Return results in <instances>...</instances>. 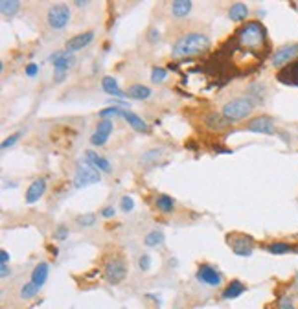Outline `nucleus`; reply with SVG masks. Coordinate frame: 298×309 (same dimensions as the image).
I'll use <instances>...</instances> for the list:
<instances>
[{"label": "nucleus", "instance_id": "393cba45", "mask_svg": "<svg viewBox=\"0 0 298 309\" xmlns=\"http://www.w3.org/2000/svg\"><path fill=\"white\" fill-rule=\"evenodd\" d=\"M295 251H297V249H295L291 243H287V241H272V243L267 245V252H271L274 256L289 254V252H295Z\"/></svg>", "mask_w": 298, "mask_h": 309}, {"label": "nucleus", "instance_id": "6e6552de", "mask_svg": "<svg viewBox=\"0 0 298 309\" xmlns=\"http://www.w3.org/2000/svg\"><path fill=\"white\" fill-rule=\"evenodd\" d=\"M228 247L232 249V252L240 258H248L252 256L254 252V239L243 234H232L228 236Z\"/></svg>", "mask_w": 298, "mask_h": 309}, {"label": "nucleus", "instance_id": "1a4fd4ad", "mask_svg": "<svg viewBox=\"0 0 298 309\" xmlns=\"http://www.w3.org/2000/svg\"><path fill=\"white\" fill-rule=\"evenodd\" d=\"M245 129L248 133H258V135H274L276 133V125L274 120L269 116H254L247 122Z\"/></svg>", "mask_w": 298, "mask_h": 309}, {"label": "nucleus", "instance_id": "0eeeda50", "mask_svg": "<svg viewBox=\"0 0 298 309\" xmlns=\"http://www.w3.org/2000/svg\"><path fill=\"white\" fill-rule=\"evenodd\" d=\"M298 57V43H287V45L280 46L278 50L272 52L271 55V64L276 68H284L285 64L293 63Z\"/></svg>", "mask_w": 298, "mask_h": 309}, {"label": "nucleus", "instance_id": "72a5a7b5", "mask_svg": "<svg viewBox=\"0 0 298 309\" xmlns=\"http://www.w3.org/2000/svg\"><path fill=\"white\" fill-rule=\"evenodd\" d=\"M22 136V131H17V133H13L11 136H7L6 140L0 144V148L2 149H7V148H11V146H15L17 142H19V138Z\"/></svg>", "mask_w": 298, "mask_h": 309}, {"label": "nucleus", "instance_id": "5701e85b", "mask_svg": "<svg viewBox=\"0 0 298 309\" xmlns=\"http://www.w3.org/2000/svg\"><path fill=\"white\" fill-rule=\"evenodd\" d=\"M245 293V283L240 282V280H232V282L228 283L227 287L223 289V298L225 300H232V298H238V296H241Z\"/></svg>", "mask_w": 298, "mask_h": 309}, {"label": "nucleus", "instance_id": "e433bc0d", "mask_svg": "<svg viewBox=\"0 0 298 309\" xmlns=\"http://www.w3.org/2000/svg\"><path fill=\"white\" fill-rule=\"evenodd\" d=\"M138 267L142 270H149L151 269V256H148V254H142L140 256V259H138Z\"/></svg>", "mask_w": 298, "mask_h": 309}, {"label": "nucleus", "instance_id": "b1692460", "mask_svg": "<svg viewBox=\"0 0 298 309\" xmlns=\"http://www.w3.org/2000/svg\"><path fill=\"white\" fill-rule=\"evenodd\" d=\"M192 7H194V4L190 0H173L171 2V13L177 19H184L186 15H190Z\"/></svg>", "mask_w": 298, "mask_h": 309}, {"label": "nucleus", "instance_id": "f03ea898", "mask_svg": "<svg viewBox=\"0 0 298 309\" xmlns=\"http://www.w3.org/2000/svg\"><path fill=\"white\" fill-rule=\"evenodd\" d=\"M210 46H212V41H210V37H208L206 33L186 32L175 41L173 50H171V57L182 59V57H192V55H199V53H204V52L210 50Z\"/></svg>", "mask_w": 298, "mask_h": 309}, {"label": "nucleus", "instance_id": "bb28decb", "mask_svg": "<svg viewBox=\"0 0 298 309\" xmlns=\"http://www.w3.org/2000/svg\"><path fill=\"white\" fill-rule=\"evenodd\" d=\"M19 7L20 2H17V0H2L0 2V11L4 17H13L15 13L19 11Z\"/></svg>", "mask_w": 298, "mask_h": 309}, {"label": "nucleus", "instance_id": "6ab92c4d", "mask_svg": "<svg viewBox=\"0 0 298 309\" xmlns=\"http://www.w3.org/2000/svg\"><path fill=\"white\" fill-rule=\"evenodd\" d=\"M48 274H50V267H48V263H46V261H39V263L33 267L32 282L35 283V285L43 287V285L46 283V280H48Z\"/></svg>", "mask_w": 298, "mask_h": 309}, {"label": "nucleus", "instance_id": "9d476101", "mask_svg": "<svg viewBox=\"0 0 298 309\" xmlns=\"http://www.w3.org/2000/svg\"><path fill=\"white\" fill-rule=\"evenodd\" d=\"M195 278H197V282L210 285V287H219L221 283H223V274L215 267H212V265L208 263L199 265V269L195 272Z\"/></svg>", "mask_w": 298, "mask_h": 309}, {"label": "nucleus", "instance_id": "f3484780", "mask_svg": "<svg viewBox=\"0 0 298 309\" xmlns=\"http://www.w3.org/2000/svg\"><path fill=\"white\" fill-rule=\"evenodd\" d=\"M85 160L89 162L92 167H96L98 171H103V173H110L112 171V167H110V162L103 156H99L98 153L94 151H85Z\"/></svg>", "mask_w": 298, "mask_h": 309}, {"label": "nucleus", "instance_id": "4c0bfd02", "mask_svg": "<svg viewBox=\"0 0 298 309\" xmlns=\"http://www.w3.org/2000/svg\"><path fill=\"white\" fill-rule=\"evenodd\" d=\"M53 238L57 239V241H63V239L68 238V228L66 226H57V230L53 234Z\"/></svg>", "mask_w": 298, "mask_h": 309}, {"label": "nucleus", "instance_id": "f8f14e48", "mask_svg": "<svg viewBox=\"0 0 298 309\" xmlns=\"http://www.w3.org/2000/svg\"><path fill=\"white\" fill-rule=\"evenodd\" d=\"M202 123H204V127L208 129V131H215V133H221V131H227L230 125H232V122H228L227 118L223 116V112H217V110H210V112H206L204 114V118H202Z\"/></svg>", "mask_w": 298, "mask_h": 309}, {"label": "nucleus", "instance_id": "37998d69", "mask_svg": "<svg viewBox=\"0 0 298 309\" xmlns=\"http://www.w3.org/2000/svg\"><path fill=\"white\" fill-rule=\"evenodd\" d=\"M7 274H9V267H7V265H0V276L6 278Z\"/></svg>", "mask_w": 298, "mask_h": 309}, {"label": "nucleus", "instance_id": "a878e982", "mask_svg": "<svg viewBox=\"0 0 298 309\" xmlns=\"http://www.w3.org/2000/svg\"><path fill=\"white\" fill-rule=\"evenodd\" d=\"M155 205L162 213H173V210H175V199L169 197V195H164V193L162 195H156Z\"/></svg>", "mask_w": 298, "mask_h": 309}, {"label": "nucleus", "instance_id": "39448f33", "mask_svg": "<svg viewBox=\"0 0 298 309\" xmlns=\"http://www.w3.org/2000/svg\"><path fill=\"white\" fill-rule=\"evenodd\" d=\"M103 274H105V278H107V282L112 283V285L122 283L123 280H125V276H127V265L123 261V258H120V256L110 258L109 261L105 263Z\"/></svg>", "mask_w": 298, "mask_h": 309}, {"label": "nucleus", "instance_id": "f257e3e1", "mask_svg": "<svg viewBox=\"0 0 298 309\" xmlns=\"http://www.w3.org/2000/svg\"><path fill=\"white\" fill-rule=\"evenodd\" d=\"M236 41L241 50H247L250 53H265L269 48V39H267V32L261 22H247L245 26H241L240 32L236 33Z\"/></svg>", "mask_w": 298, "mask_h": 309}, {"label": "nucleus", "instance_id": "7c9ffc66", "mask_svg": "<svg viewBox=\"0 0 298 309\" xmlns=\"http://www.w3.org/2000/svg\"><path fill=\"white\" fill-rule=\"evenodd\" d=\"M166 77H168V70L162 68V66H155L151 70V81L153 83H162V81H166Z\"/></svg>", "mask_w": 298, "mask_h": 309}, {"label": "nucleus", "instance_id": "9b49d317", "mask_svg": "<svg viewBox=\"0 0 298 309\" xmlns=\"http://www.w3.org/2000/svg\"><path fill=\"white\" fill-rule=\"evenodd\" d=\"M50 61H52L55 76H57V83H61L65 74L68 72V68L72 66V55L66 50H59L50 57Z\"/></svg>", "mask_w": 298, "mask_h": 309}, {"label": "nucleus", "instance_id": "79ce46f5", "mask_svg": "<svg viewBox=\"0 0 298 309\" xmlns=\"http://www.w3.org/2000/svg\"><path fill=\"white\" fill-rule=\"evenodd\" d=\"M149 41H151V43H155V41H158V32H156L155 28H153V30L149 32Z\"/></svg>", "mask_w": 298, "mask_h": 309}, {"label": "nucleus", "instance_id": "f704fd0d", "mask_svg": "<svg viewBox=\"0 0 298 309\" xmlns=\"http://www.w3.org/2000/svg\"><path fill=\"white\" fill-rule=\"evenodd\" d=\"M276 306H278V309H297L295 308V302H293L291 296H282Z\"/></svg>", "mask_w": 298, "mask_h": 309}, {"label": "nucleus", "instance_id": "7ed1b4c3", "mask_svg": "<svg viewBox=\"0 0 298 309\" xmlns=\"http://www.w3.org/2000/svg\"><path fill=\"white\" fill-rule=\"evenodd\" d=\"M254 107H256V102H254L250 96H240V98H234L230 102H227L223 105V116L227 118L228 122H241L245 120L248 116L252 114Z\"/></svg>", "mask_w": 298, "mask_h": 309}, {"label": "nucleus", "instance_id": "cd10ccee", "mask_svg": "<svg viewBox=\"0 0 298 309\" xmlns=\"http://www.w3.org/2000/svg\"><path fill=\"white\" fill-rule=\"evenodd\" d=\"M39 291H41L39 285H35V283H33L32 280H30V282L24 283V285L20 287V293H19V295H20V298H22V300H30V298H33V296L39 295Z\"/></svg>", "mask_w": 298, "mask_h": 309}, {"label": "nucleus", "instance_id": "a19ab883", "mask_svg": "<svg viewBox=\"0 0 298 309\" xmlns=\"http://www.w3.org/2000/svg\"><path fill=\"white\" fill-rule=\"evenodd\" d=\"M7 261H9V252L7 251H0V265H7Z\"/></svg>", "mask_w": 298, "mask_h": 309}, {"label": "nucleus", "instance_id": "aec40b11", "mask_svg": "<svg viewBox=\"0 0 298 309\" xmlns=\"http://www.w3.org/2000/svg\"><path fill=\"white\" fill-rule=\"evenodd\" d=\"M123 120L127 122V125L135 129L136 133H148L149 131V125L146 123V120H142L138 114L135 112H131V110H125V114H123Z\"/></svg>", "mask_w": 298, "mask_h": 309}, {"label": "nucleus", "instance_id": "4be33fe9", "mask_svg": "<svg viewBox=\"0 0 298 309\" xmlns=\"http://www.w3.org/2000/svg\"><path fill=\"white\" fill-rule=\"evenodd\" d=\"M101 89L109 94V96H114V98H127L125 96V92H123L120 87H118V81L114 79V77L110 76H105L103 79H101Z\"/></svg>", "mask_w": 298, "mask_h": 309}, {"label": "nucleus", "instance_id": "20e7f679", "mask_svg": "<svg viewBox=\"0 0 298 309\" xmlns=\"http://www.w3.org/2000/svg\"><path fill=\"white\" fill-rule=\"evenodd\" d=\"M46 22L52 30H63L70 22V7L66 4H53L48 7Z\"/></svg>", "mask_w": 298, "mask_h": 309}, {"label": "nucleus", "instance_id": "c756f323", "mask_svg": "<svg viewBox=\"0 0 298 309\" xmlns=\"http://www.w3.org/2000/svg\"><path fill=\"white\" fill-rule=\"evenodd\" d=\"M125 114V109L123 107H118V105H112V107H105L103 110H99V118L101 120H112L114 116H122Z\"/></svg>", "mask_w": 298, "mask_h": 309}, {"label": "nucleus", "instance_id": "2f4dec72", "mask_svg": "<svg viewBox=\"0 0 298 309\" xmlns=\"http://www.w3.org/2000/svg\"><path fill=\"white\" fill-rule=\"evenodd\" d=\"M78 225L83 226V228H89V226H92L94 223H96V215L94 213H83V215H79L78 219Z\"/></svg>", "mask_w": 298, "mask_h": 309}, {"label": "nucleus", "instance_id": "c85d7f7f", "mask_svg": "<svg viewBox=\"0 0 298 309\" xmlns=\"http://www.w3.org/2000/svg\"><path fill=\"white\" fill-rule=\"evenodd\" d=\"M144 243L148 245V247H160L164 243V232L162 230H151L144 238Z\"/></svg>", "mask_w": 298, "mask_h": 309}, {"label": "nucleus", "instance_id": "473e14b6", "mask_svg": "<svg viewBox=\"0 0 298 309\" xmlns=\"http://www.w3.org/2000/svg\"><path fill=\"white\" fill-rule=\"evenodd\" d=\"M162 154V149H149L148 153H144L142 154V164H149V162H153V160H156L158 156Z\"/></svg>", "mask_w": 298, "mask_h": 309}, {"label": "nucleus", "instance_id": "412c9836", "mask_svg": "<svg viewBox=\"0 0 298 309\" xmlns=\"http://www.w3.org/2000/svg\"><path fill=\"white\" fill-rule=\"evenodd\" d=\"M248 17V6L243 2H236L228 7V19L232 22H243Z\"/></svg>", "mask_w": 298, "mask_h": 309}, {"label": "nucleus", "instance_id": "c03bdc74", "mask_svg": "<svg viewBox=\"0 0 298 309\" xmlns=\"http://www.w3.org/2000/svg\"><path fill=\"white\" fill-rule=\"evenodd\" d=\"M74 4H76V6H79V7H83V6H87L89 2H87V0H76Z\"/></svg>", "mask_w": 298, "mask_h": 309}, {"label": "nucleus", "instance_id": "ddd939ff", "mask_svg": "<svg viewBox=\"0 0 298 309\" xmlns=\"http://www.w3.org/2000/svg\"><path fill=\"white\" fill-rule=\"evenodd\" d=\"M112 129H114V123L112 120H99L96 125V131H94V135L91 136V142L92 146H96V148H101L107 144L109 140L110 133H112Z\"/></svg>", "mask_w": 298, "mask_h": 309}, {"label": "nucleus", "instance_id": "2eb2a0df", "mask_svg": "<svg viewBox=\"0 0 298 309\" xmlns=\"http://www.w3.org/2000/svg\"><path fill=\"white\" fill-rule=\"evenodd\" d=\"M276 79L280 83L289 85V87H298V61H293L287 66L280 68L276 74Z\"/></svg>", "mask_w": 298, "mask_h": 309}, {"label": "nucleus", "instance_id": "dca6fc26", "mask_svg": "<svg viewBox=\"0 0 298 309\" xmlns=\"http://www.w3.org/2000/svg\"><path fill=\"white\" fill-rule=\"evenodd\" d=\"M45 192H46V179L41 177V179H35L32 184L28 186L26 197H24V199H26L28 205H33V203H37V201L45 195Z\"/></svg>", "mask_w": 298, "mask_h": 309}, {"label": "nucleus", "instance_id": "4468645a", "mask_svg": "<svg viewBox=\"0 0 298 309\" xmlns=\"http://www.w3.org/2000/svg\"><path fill=\"white\" fill-rule=\"evenodd\" d=\"M92 41H94V32L78 33V35H74V37H70L66 41L65 50L68 52V53H74V52H79V50H83V48H87Z\"/></svg>", "mask_w": 298, "mask_h": 309}, {"label": "nucleus", "instance_id": "a211bd4d", "mask_svg": "<svg viewBox=\"0 0 298 309\" xmlns=\"http://www.w3.org/2000/svg\"><path fill=\"white\" fill-rule=\"evenodd\" d=\"M151 94H153L151 89L146 87V85H142V83L131 85L129 89L125 90V96L131 98V100H138V102H146V100H149Z\"/></svg>", "mask_w": 298, "mask_h": 309}, {"label": "nucleus", "instance_id": "c9c22d12", "mask_svg": "<svg viewBox=\"0 0 298 309\" xmlns=\"http://www.w3.org/2000/svg\"><path fill=\"white\" fill-rule=\"evenodd\" d=\"M120 208H122L123 212H131V210L135 208V201H133V197H129V195H125V197H122Z\"/></svg>", "mask_w": 298, "mask_h": 309}, {"label": "nucleus", "instance_id": "ea45409f", "mask_svg": "<svg viewBox=\"0 0 298 309\" xmlns=\"http://www.w3.org/2000/svg\"><path fill=\"white\" fill-rule=\"evenodd\" d=\"M37 72H39V66H37V64L35 63H30L26 66V76H30V77H33L35 76V74H37Z\"/></svg>", "mask_w": 298, "mask_h": 309}, {"label": "nucleus", "instance_id": "423d86ee", "mask_svg": "<svg viewBox=\"0 0 298 309\" xmlns=\"http://www.w3.org/2000/svg\"><path fill=\"white\" fill-rule=\"evenodd\" d=\"M101 180V173L98 171L96 167H92L89 162L85 160L83 166H79L76 169V175H74V186L76 188H85L91 186V184H98Z\"/></svg>", "mask_w": 298, "mask_h": 309}, {"label": "nucleus", "instance_id": "58836bf2", "mask_svg": "<svg viewBox=\"0 0 298 309\" xmlns=\"http://www.w3.org/2000/svg\"><path fill=\"white\" fill-rule=\"evenodd\" d=\"M101 217L103 219L114 217V208H112V206H105L103 210H101Z\"/></svg>", "mask_w": 298, "mask_h": 309}]
</instances>
